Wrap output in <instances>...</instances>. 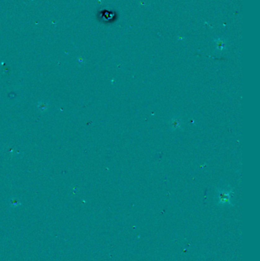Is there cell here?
Returning a JSON list of instances; mask_svg holds the SVG:
<instances>
[{
    "instance_id": "cell-1",
    "label": "cell",
    "mask_w": 260,
    "mask_h": 261,
    "mask_svg": "<svg viewBox=\"0 0 260 261\" xmlns=\"http://www.w3.org/2000/svg\"><path fill=\"white\" fill-rule=\"evenodd\" d=\"M231 193H232V192L230 189H217L218 204H221V205H231Z\"/></svg>"
},
{
    "instance_id": "cell-2",
    "label": "cell",
    "mask_w": 260,
    "mask_h": 261,
    "mask_svg": "<svg viewBox=\"0 0 260 261\" xmlns=\"http://www.w3.org/2000/svg\"><path fill=\"white\" fill-rule=\"evenodd\" d=\"M182 124V121L179 118L177 117L173 118V119H170V121H169V125H170L171 128L173 130H177V129L181 128Z\"/></svg>"
},
{
    "instance_id": "cell-3",
    "label": "cell",
    "mask_w": 260,
    "mask_h": 261,
    "mask_svg": "<svg viewBox=\"0 0 260 261\" xmlns=\"http://www.w3.org/2000/svg\"><path fill=\"white\" fill-rule=\"evenodd\" d=\"M215 43H216L217 50H218V51H222L226 49V42H225L224 40L222 39V38H218L217 40H216L215 41Z\"/></svg>"
},
{
    "instance_id": "cell-4",
    "label": "cell",
    "mask_w": 260,
    "mask_h": 261,
    "mask_svg": "<svg viewBox=\"0 0 260 261\" xmlns=\"http://www.w3.org/2000/svg\"><path fill=\"white\" fill-rule=\"evenodd\" d=\"M18 205H19V202H18V201H16V200L11 201V205H13V206H18Z\"/></svg>"
}]
</instances>
